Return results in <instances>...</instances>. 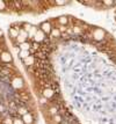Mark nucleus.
Returning <instances> with one entry per match:
<instances>
[{"mask_svg":"<svg viewBox=\"0 0 116 124\" xmlns=\"http://www.w3.org/2000/svg\"><path fill=\"white\" fill-rule=\"evenodd\" d=\"M0 60L2 63H12L13 62L12 54L8 52V51H1V54H0Z\"/></svg>","mask_w":116,"mask_h":124,"instance_id":"7ed1b4c3","label":"nucleus"},{"mask_svg":"<svg viewBox=\"0 0 116 124\" xmlns=\"http://www.w3.org/2000/svg\"><path fill=\"white\" fill-rule=\"evenodd\" d=\"M39 103H41V104H48V103H49V102H48V100H46L45 97H43V96L39 97Z\"/></svg>","mask_w":116,"mask_h":124,"instance_id":"393cba45","label":"nucleus"},{"mask_svg":"<svg viewBox=\"0 0 116 124\" xmlns=\"http://www.w3.org/2000/svg\"><path fill=\"white\" fill-rule=\"evenodd\" d=\"M66 29H67L66 26H59V28H58V30L61 31V34H62V32H65V31H66Z\"/></svg>","mask_w":116,"mask_h":124,"instance_id":"a878e982","label":"nucleus"},{"mask_svg":"<svg viewBox=\"0 0 116 124\" xmlns=\"http://www.w3.org/2000/svg\"><path fill=\"white\" fill-rule=\"evenodd\" d=\"M54 91L51 89V88H44L43 91H42V96L45 97L46 100H49V99H51V97L54 96Z\"/></svg>","mask_w":116,"mask_h":124,"instance_id":"6e6552de","label":"nucleus"},{"mask_svg":"<svg viewBox=\"0 0 116 124\" xmlns=\"http://www.w3.org/2000/svg\"><path fill=\"white\" fill-rule=\"evenodd\" d=\"M2 35H4V32H2V30L0 29V37H2Z\"/></svg>","mask_w":116,"mask_h":124,"instance_id":"c756f323","label":"nucleus"},{"mask_svg":"<svg viewBox=\"0 0 116 124\" xmlns=\"http://www.w3.org/2000/svg\"><path fill=\"white\" fill-rule=\"evenodd\" d=\"M8 34H9V37L13 38V39H15V38L19 36V29H16L15 27H12V28H9Z\"/></svg>","mask_w":116,"mask_h":124,"instance_id":"1a4fd4ad","label":"nucleus"},{"mask_svg":"<svg viewBox=\"0 0 116 124\" xmlns=\"http://www.w3.org/2000/svg\"><path fill=\"white\" fill-rule=\"evenodd\" d=\"M58 23L61 26H66L67 23H69V19H67L66 16H61V17H58Z\"/></svg>","mask_w":116,"mask_h":124,"instance_id":"ddd939ff","label":"nucleus"},{"mask_svg":"<svg viewBox=\"0 0 116 124\" xmlns=\"http://www.w3.org/2000/svg\"><path fill=\"white\" fill-rule=\"evenodd\" d=\"M12 86L14 87L15 89H22L23 86H24V82H23L22 78L21 77H15L12 80Z\"/></svg>","mask_w":116,"mask_h":124,"instance_id":"f03ea898","label":"nucleus"},{"mask_svg":"<svg viewBox=\"0 0 116 124\" xmlns=\"http://www.w3.org/2000/svg\"><path fill=\"white\" fill-rule=\"evenodd\" d=\"M27 113H29V111H28V109L26 108V107H20V108L17 109V114H19V115H21V116L26 115Z\"/></svg>","mask_w":116,"mask_h":124,"instance_id":"f3484780","label":"nucleus"},{"mask_svg":"<svg viewBox=\"0 0 116 124\" xmlns=\"http://www.w3.org/2000/svg\"><path fill=\"white\" fill-rule=\"evenodd\" d=\"M14 41H15V43H16V44H19V45H20V44L27 42V38H24V37H22V36H20V35H19V36H17Z\"/></svg>","mask_w":116,"mask_h":124,"instance_id":"2eb2a0df","label":"nucleus"},{"mask_svg":"<svg viewBox=\"0 0 116 124\" xmlns=\"http://www.w3.org/2000/svg\"><path fill=\"white\" fill-rule=\"evenodd\" d=\"M19 49L20 50H24V51H29L30 49H31V43H29V42H24V43H22V44H20L19 45Z\"/></svg>","mask_w":116,"mask_h":124,"instance_id":"9d476101","label":"nucleus"},{"mask_svg":"<svg viewBox=\"0 0 116 124\" xmlns=\"http://www.w3.org/2000/svg\"><path fill=\"white\" fill-rule=\"evenodd\" d=\"M6 7H7V2L2 1V0H0V11H5Z\"/></svg>","mask_w":116,"mask_h":124,"instance_id":"412c9836","label":"nucleus"},{"mask_svg":"<svg viewBox=\"0 0 116 124\" xmlns=\"http://www.w3.org/2000/svg\"><path fill=\"white\" fill-rule=\"evenodd\" d=\"M29 56H30V51H24V50H20V51H19V57L22 60L26 59Z\"/></svg>","mask_w":116,"mask_h":124,"instance_id":"9b49d317","label":"nucleus"},{"mask_svg":"<svg viewBox=\"0 0 116 124\" xmlns=\"http://www.w3.org/2000/svg\"><path fill=\"white\" fill-rule=\"evenodd\" d=\"M13 124H24V123H23V121L21 118L15 117V118H13Z\"/></svg>","mask_w":116,"mask_h":124,"instance_id":"5701e85b","label":"nucleus"},{"mask_svg":"<svg viewBox=\"0 0 116 124\" xmlns=\"http://www.w3.org/2000/svg\"><path fill=\"white\" fill-rule=\"evenodd\" d=\"M102 4H105L107 6H113L115 2H113V1H102Z\"/></svg>","mask_w":116,"mask_h":124,"instance_id":"cd10ccee","label":"nucleus"},{"mask_svg":"<svg viewBox=\"0 0 116 124\" xmlns=\"http://www.w3.org/2000/svg\"><path fill=\"white\" fill-rule=\"evenodd\" d=\"M92 36L95 41H102L106 36V32L103 29H100V28H96L92 31Z\"/></svg>","mask_w":116,"mask_h":124,"instance_id":"f257e3e1","label":"nucleus"},{"mask_svg":"<svg viewBox=\"0 0 116 124\" xmlns=\"http://www.w3.org/2000/svg\"><path fill=\"white\" fill-rule=\"evenodd\" d=\"M48 113H49L50 116H55V115L58 114V109L56 108V107H51V108L48 110Z\"/></svg>","mask_w":116,"mask_h":124,"instance_id":"a211bd4d","label":"nucleus"},{"mask_svg":"<svg viewBox=\"0 0 116 124\" xmlns=\"http://www.w3.org/2000/svg\"><path fill=\"white\" fill-rule=\"evenodd\" d=\"M19 35L22 36V37H24V38H28V32L26 31L23 28H20V29H19Z\"/></svg>","mask_w":116,"mask_h":124,"instance_id":"6ab92c4d","label":"nucleus"},{"mask_svg":"<svg viewBox=\"0 0 116 124\" xmlns=\"http://www.w3.org/2000/svg\"><path fill=\"white\" fill-rule=\"evenodd\" d=\"M36 32H37V28L35 27V26H33L31 29L28 31V38H34V36H35Z\"/></svg>","mask_w":116,"mask_h":124,"instance_id":"4468645a","label":"nucleus"},{"mask_svg":"<svg viewBox=\"0 0 116 124\" xmlns=\"http://www.w3.org/2000/svg\"><path fill=\"white\" fill-rule=\"evenodd\" d=\"M2 124H13V118H12L11 116L9 117H6V118H4V123Z\"/></svg>","mask_w":116,"mask_h":124,"instance_id":"4be33fe9","label":"nucleus"},{"mask_svg":"<svg viewBox=\"0 0 116 124\" xmlns=\"http://www.w3.org/2000/svg\"><path fill=\"white\" fill-rule=\"evenodd\" d=\"M31 27H33V26H31L30 23H23V29H24V30H26L27 32L29 31L30 29H31Z\"/></svg>","mask_w":116,"mask_h":124,"instance_id":"b1692460","label":"nucleus"},{"mask_svg":"<svg viewBox=\"0 0 116 124\" xmlns=\"http://www.w3.org/2000/svg\"><path fill=\"white\" fill-rule=\"evenodd\" d=\"M72 31H73V34H81L83 29L79 27V26H74V27L72 28Z\"/></svg>","mask_w":116,"mask_h":124,"instance_id":"aec40b11","label":"nucleus"},{"mask_svg":"<svg viewBox=\"0 0 116 124\" xmlns=\"http://www.w3.org/2000/svg\"><path fill=\"white\" fill-rule=\"evenodd\" d=\"M23 64L28 66V67H30V66H35V56L34 54H30L29 57H27L26 59H23Z\"/></svg>","mask_w":116,"mask_h":124,"instance_id":"0eeeda50","label":"nucleus"},{"mask_svg":"<svg viewBox=\"0 0 116 124\" xmlns=\"http://www.w3.org/2000/svg\"><path fill=\"white\" fill-rule=\"evenodd\" d=\"M39 43H36V42H34V43L31 44V48H33L34 50H37V49H39Z\"/></svg>","mask_w":116,"mask_h":124,"instance_id":"bb28decb","label":"nucleus"},{"mask_svg":"<svg viewBox=\"0 0 116 124\" xmlns=\"http://www.w3.org/2000/svg\"><path fill=\"white\" fill-rule=\"evenodd\" d=\"M55 4L56 5H65V2H64V1H56Z\"/></svg>","mask_w":116,"mask_h":124,"instance_id":"c85d7f7f","label":"nucleus"},{"mask_svg":"<svg viewBox=\"0 0 116 124\" xmlns=\"http://www.w3.org/2000/svg\"><path fill=\"white\" fill-rule=\"evenodd\" d=\"M50 34H51V37H61V35H62L61 31L58 30V28H52Z\"/></svg>","mask_w":116,"mask_h":124,"instance_id":"f8f14e48","label":"nucleus"},{"mask_svg":"<svg viewBox=\"0 0 116 124\" xmlns=\"http://www.w3.org/2000/svg\"><path fill=\"white\" fill-rule=\"evenodd\" d=\"M45 38V34L41 29H37V32L35 34V36H34V42H36V43H41V42H43Z\"/></svg>","mask_w":116,"mask_h":124,"instance_id":"20e7f679","label":"nucleus"},{"mask_svg":"<svg viewBox=\"0 0 116 124\" xmlns=\"http://www.w3.org/2000/svg\"><path fill=\"white\" fill-rule=\"evenodd\" d=\"M52 122H54L55 124H59L62 122V116L61 115H58V114L55 115V116H52Z\"/></svg>","mask_w":116,"mask_h":124,"instance_id":"dca6fc26","label":"nucleus"},{"mask_svg":"<svg viewBox=\"0 0 116 124\" xmlns=\"http://www.w3.org/2000/svg\"><path fill=\"white\" fill-rule=\"evenodd\" d=\"M41 30L44 32V34H50L51 32V29H52V27H51V23L50 22H43L42 24H41Z\"/></svg>","mask_w":116,"mask_h":124,"instance_id":"423d86ee","label":"nucleus"},{"mask_svg":"<svg viewBox=\"0 0 116 124\" xmlns=\"http://www.w3.org/2000/svg\"><path fill=\"white\" fill-rule=\"evenodd\" d=\"M21 119L23 121L24 124H34V117L30 113H27L26 115L21 116Z\"/></svg>","mask_w":116,"mask_h":124,"instance_id":"39448f33","label":"nucleus"}]
</instances>
